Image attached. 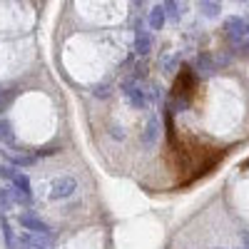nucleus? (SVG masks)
I'll return each instance as SVG.
<instances>
[{
    "label": "nucleus",
    "mask_w": 249,
    "mask_h": 249,
    "mask_svg": "<svg viewBox=\"0 0 249 249\" xmlns=\"http://www.w3.org/2000/svg\"><path fill=\"white\" fill-rule=\"evenodd\" d=\"M242 237H244V242H247V249H249V232H242Z\"/></svg>",
    "instance_id": "nucleus-18"
},
{
    "label": "nucleus",
    "mask_w": 249,
    "mask_h": 249,
    "mask_svg": "<svg viewBox=\"0 0 249 249\" xmlns=\"http://www.w3.org/2000/svg\"><path fill=\"white\" fill-rule=\"evenodd\" d=\"M15 175V167H10V164H0V177L3 179H13Z\"/></svg>",
    "instance_id": "nucleus-17"
},
{
    "label": "nucleus",
    "mask_w": 249,
    "mask_h": 249,
    "mask_svg": "<svg viewBox=\"0 0 249 249\" xmlns=\"http://www.w3.org/2000/svg\"><path fill=\"white\" fill-rule=\"evenodd\" d=\"M164 20H167V15H164V8L162 5H155L150 10V30H162Z\"/></svg>",
    "instance_id": "nucleus-11"
},
{
    "label": "nucleus",
    "mask_w": 249,
    "mask_h": 249,
    "mask_svg": "<svg viewBox=\"0 0 249 249\" xmlns=\"http://www.w3.org/2000/svg\"><path fill=\"white\" fill-rule=\"evenodd\" d=\"M8 210H13V195H10V187H0V214H5Z\"/></svg>",
    "instance_id": "nucleus-15"
},
{
    "label": "nucleus",
    "mask_w": 249,
    "mask_h": 249,
    "mask_svg": "<svg viewBox=\"0 0 249 249\" xmlns=\"http://www.w3.org/2000/svg\"><path fill=\"white\" fill-rule=\"evenodd\" d=\"M160 130H162V124H160V117L157 115H150V120H147V124H144V132H142V144L144 147H155V144L160 142Z\"/></svg>",
    "instance_id": "nucleus-6"
},
{
    "label": "nucleus",
    "mask_w": 249,
    "mask_h": 249,
    "mask_svg": "<svg viewBox=\"0 0 249 249\" xmlns=\"http://www.w3.org/2000/svg\"><path fill=\"white\" fill-rule=\"evenodd\" d=\"M75 190H77L75 177H60V179H55L53 187H50V199H53V202H57V199H68V197L75 195Z\"/></svg>",
    "instance_id": "nucleus-4"
},
{
    "label": "nucleus",
    "mask_w": 249,
    "mask_h": 249,
    "mask_svg": "<svg viewBox=\"0 0 249 249\" xmlns=\"http://www.w3.org/2000/svg\"><path fill=\"white\" fill-rule=\"evenodd\" d=\"M0 230H3V237H5L8 249H18V244H15V234H13V230H10V222H8L5 214H0Z\"/></svg>",
    "instance_id": "nucleus-13"
},
{
    "label": "nucleus",
    "mask_w": 249,
    "mask_h": 249,
    "mask_svg": "<svg viewBox=\"0 0 249 249\" xmlns=\"http://www.w3.org/2000/svg\"><path fill=\"white\" fill-rule=\"evenodd\" d=\"M3 157L10 162V167H33V164H35V157L33 155H23V152L3 150Z\"/></svg>",
    "instance_id": "nucleus-9"
},
{
    "label": "nucleus",
    "mask_w": 249,
    "mask_h": 249,
    "mask_svg": "<svg viewBox=\"0 0 249 249\" xmlns=\"http://www.w3.org/2000/svg\"><path fill=\"white\" fill-rule=\"evenodd\" d=\"M224 35L230 40L232 48H242L247 40H249V20L247 18H239V15H232L224 20Z\"/></svg>",
    "instance_id": "nucleus-1"
},
{
    "label": "nucleus",
    "mask_w": 249,
    "mask_h": 249,
    "mask_svg": "<svg viewBox=\"0 0 249 249\" xmlns=\"http://www.w3.org/2000/svg\"><path fill=\"white\" fill-rule=\"evenodd\" d=\"M18 224L23 227L25 232H30V234H45V237H53V230H50V224L48 222H43L37 214H33V212H23V214H18Z\"/></svg>",
    "instance_id": "nucleus-3"
},
{
    "label": "nucleus",
    "mask_w": 249,
    "mask_h": 249,
    "mask_svg": "<svg viewBox=\"0 0 249 249\" xmlns=\"http://www.w3.org/2000/svg\"><path fill=\"white\" fill-rule=\"evenodd\" d=\"M13 190L15 192H20V195H25V197H30L33 199V187H30V177L25 175V172H18L15 170V175H13Z\"/></svg>",
    "instance_id": "nucleus-10"
},
{
    "label": "nucleus",
    "mask_w": 249,
    "mask_h": 249,
    "mask_svg": "<svg viewBox=\"0 0 249 249\" xmlns=\"http://www.w3.org/2000/svg\"><path fill=\"white\" fill-rule=\"evenodd\" d=\"M199 10H202L207 18H217L219 10H222V5H219V3H199Z\"/></svg>",
    "instance_id": "nucleus-16"
},
{
    "label": "nucleus",
    "mask_w": 249,
    "mask_h": 249,
    "mask_svg": "<svg viewBox=\"0 0 249 249\" xmlns=\"http://www.w3.org/2000/svg\"><path fill=\"white\" fill-rule=\"evenodd\" d=\"M152 50V37H150V33L144 30L142 25H137V30H135V53L137 55H147Z\"/></svg>",
    "instance_id": "nucleus-8"
},
{
    "label": "nucleus",
    "mask_w": 249,
    "mask_h": 249,
    "mask_svg": "<svg viewBox=\"0 0 249 249\" xmlns=\"http://www.w3.org/2000/svg\"><path fill=\"white\" fill-rule=\"evenodd\" d=\"M15 244H18L20 249H50V244H53V237L23 232V234H20V237L15 239Z\"/></svg>",
    "instance_id": "nucleus-5"
},
{
    "label": "nucleus",
    "mask_w": 249,
    "mask_h": 249,
    "mask_svg": "<svg viewBox=\"0 0 249 249\" xmlns=\"http://www.w3.org/2000/svg\"><path fill=\"white\" fill-rule=\"evenodd\" d=\"M122 95H124V100H127L135 110H144V107L150 105V100H147V90H142V85H140V82H137L135 77L122 82Z\"/></svg>",
    "instance_id": "nucleus-2"
},
{
    "label": "nucleus",
    "mask_w": 249,
    "mask_h": 249,
    "mask_svg": "<svg viewBox=\"0 0 249 249\" xmlns=\"http://www.w3.org/2000/svg\"><path fill=\"white\" fill-rule=\"evenodd\" d=\"M0 142L3 144H13L15 142V132H13V124L8 120L0 117Z\"/></svg>",
    "instance_id": "nucleus-14"
},
{
    "label": "nucleus",
    "mask_w": 249,
    "mask_h": 249,
    "mask_svg": "<svg viewBox=\"0 0 249 249\" xmlns=\"http://www.w3.org/2000/svg\"><path fill=\"white\" fill-rule=\"evenodd\" d=\"M214 70H217V60L210 53H199L195 57V72L199 77H210V75H214Z\"/></svg>",
    "instance_id": "nucleus-7"
},
{
    "label": "nucleus",
    "mask_w": 249,
    "mask_h": 249,
    "mask_svg": "<svg viewBox=\"0 0 249 249\" xmlns=\"http://www.w3.org/2000/svg\"><path fill=\"white\" fill-rule=\"evenodd\" d=\"M239 249H247V247H239Z\"/></svg>",
    "instance_id": "nucleus-19"
},
{
    "label": "nucleus",
    "mask_w": 249,
    "mask_h": 249,
    "mask_svg": "<svg viewBox=\"0 0 249 249\" xmlns=\"http://www.w3.org/2000/svg\"><path fill=\"white\" fill-rule=\"evenodd\" d=\"M162 8H164V15H167L172 23H179L182 15H184V5H179V3H162Z\"/></svg>",
    "instance_id": "nucleus-12"
}]
</instances>
